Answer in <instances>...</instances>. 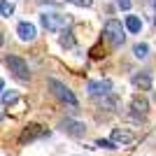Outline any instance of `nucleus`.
<instances>
[{
    "label": "nucleus",
    "instance_id": "nucleus-1",
    "mask_svg": "<svg viewBox=\"0 0 156 156\" xmlns=\"http://www.w3.org/2000/svg\"><path fill=\"white\" fill-rule=\"evenodd\" d=\"M103 37L110 47H121L126 40V26H121L119 19H107L103 28Z\"/></svg>",
    "mask_w": 156,
    "mask_h": 156
},
{
    "label": "nucleus",
    "instance_id": "nucleus-2",
    "mask_svg": "<svg viewBox=\"0 0 156 156\" xmlns=\"http://www.w3.org/2000/svg\"><path fill=\"white\" fill-rule=\"evenodd\" d=\"M47 86H49V91L54 93V96L58 98L61 103H65V105H70V107H75V110H77V98H75V93L70 91V89H68V86L63 84V82H58V79H49V82H47Z\"/></svg>",
    "mask_w": 156,
    "mask_h": 156
},
{
    "label": "nucleus",
    "instance_id": "nucleus-3",
    "mask_svg": "<svg viewBox=\"0 0 156 156\" xmlns=\"http://www.w3.org/2000/svg\"><path fill=\"white\" fill-rule=\"evenodd\" d=\"M5 65L9 68V72H12L16 79H21V82H28V79H30V68H28V63L21 58V56H16V54L5 56Z\"/></svg>",
    "mask_w": 156,
    "mask_h": 156
},
{
    "label": "nucleus",
    "instance_id": "nucleus-4",
    "mask_svg": "<svg viewBox=\"0 0 156 156\" xmlns=\"http://www.w3.org/2000/svg\"><path fill=\"white\" fill-rule=\"evenodd\" d=\"M40 21H42V26L47 28V30L51 33H61L68 23H70V19H68V14H54V12H44L42 16H40Z\"/></svg>",
    "mask_w": 156,
    "mask_h": 156
},
{
    "label": "nucleus",
    "instance_id": "nucleus-5",
    "mask_svg": "<svg viewBox=\"0 0 156 156\" xmlns=\"http://www.w3.org/2000/svg\"><path fill=\"white\" fill-rule=\"evenodd\" d=\"M49 135V130L44 128V126L40 124H28L26 128H23V133L19 135V142L26 144V142H35V140H40V137H47Z\"/></svg>",
    "mask_w": 156,
    "mask_h": 156
},
{
    "label": "nucleus",
    "instance_id": "nucleus-6",
    "mask_svg": "<svg viewBox=\"0 0 156 156\" xmlns=\"http://www.w3.org/2000/svg\"><path fill=\"white\" fill-rule=\"evenodd\" d=\"M147 114H149V100L144 96H135L130 100V117L135 121H144Z\"/></svg>",
    "mask_w": 156,
    "mask_h": 156
},
{
    "label": "nucleus",
    "instance_id": "nucleus-7",
    "mask_svg": "<svg viewBox=\"0 0 156 156\" xmlns=\"http://www.w3.org/2000/svg\"><path fill=\"white\" fill-rule=\"evenodd\" d=\"M86 89H89V96L91 98H105L112 93V82L110 79H91L86 84Z\"/></svg>",
    "mask_w": 156,
    "mask_h": 156
},
{
    "label": "nucleus",
    "instance_id": "nucleus-8",
    "mask_svg": "<svg viewBox=\"0 0 156 156\" xmlns=\"http://www.w3.org/2000/svg\"><path fill=\"white\" fill-rule=\"evenodd\" d=\"M58 128L63 133H68V135H72V137H84V133H86V126L82 121H77V119H70V117L61 119Z\"/></svg>",
    "mask_w": 156,
    "mask_h": 156
},
{
    "label": "nucleus",
    "instance_id": "nucleus-9",
    "mask_svg": "<svg viewBox=\"0 0 156 156\" xmlns=\"http://www.w3.org/2000/svg\"><path fill=\"white\" fill-rule=\"evenodd\" d=\"M16 35H19L21 42H33L35 35H37V28L33 26L30 21H19V26H16Z\"/></svg>",
    "mask_w": 156,
    "mask_h": 156
},
{
    "label": "nucleus",
    "instance_id": "nucleus-10",
    "mask_svg": "<svg viewBox=\"0 0 156 156\" xmlns=\"http://www.w3.org/2000/svg\"><path fill=\"white\" fill-rule=\"evenodd\" d=\"M110 140L114 144H121V147H124V144H133L135 142V135H133V133H128V130H124V128H114L112 130V135H110Z\"/></svg>",
    "mask_w": 156,
    "mask_h": 156
},
{
    "label": "nucleus",
    "instance_id": "nucleus-11",
    "mask_svg": "<svg viewBox=\"0 0 156 156\" xmlns=\"http://www.w3.org/2000/svg\"><path fill=\"white\" fill-rule=\"evenodd\" d=\"M133 86H137L140 91H149L151 89V72L149 70H140L137 75H133Z\"/></svg>",
    "mask_w": 156,
    "mask_h": 156
},
{
    "label": "nucleus",
    "instance_id": "nucleus-12",
    "mask_svg": "<svg viewBox=\"0 0 156 156\" xmlns=\"http://www.w3.org/2000/svg\"><path fill=\"white\" fill-rule=\"evenodd\" d=\"M124 26L128 33H140L142 30V21H140V16H135V14H128L124 21Z\"/></svg>",
    "mask_w": 156,
    "mask_h": 156
},
{
    "label": "nucleus",
    "instance_id": "nucleus-13",
    "mask_svg": "<svg viewBox=\"0 0 156 156\" xmlns=\"http://www.w3.org/2000/svg\"><path fill=\"white\" fill-rule=\"evenodd\" d=\"M100 107L103 110H107V112H114L119 107V98L114 96V93H110V96H105V98H100Z\"/></svg>",
    "mask_w": 156,
    "mask_h": 156
},
{
    "label": "nucleus",
    "instance_id": "nucleus-14",
    "mask_svg": "<svg viewBox=\"0 0 156 156\" xmlns=\"http://www.w3.org/2000/svg\"><path fill=\"white\" fill-rule=\"evenodd\" d=\"M58 42H61V47H65V49H75V37H72L70 28H63V30H61Z\"/></svg>",
    "mask_w": 156,
    "mask_h": 156
},
{
    "label": "nucleus",
    "instance_id": "nucleus-15",
    "mask_svg": "<svg viewBox=\"0 0 156 156\" xmlns=\"http://www.w3.org/2000/svg\"><path fill=\"white\" fill-rule=\"evenodd\" d=\"M133 56H135V58H147V56H149V44H144V42L133 44Z\"/></svg>",
    "mask_w": 156,
    "mask_h": 156
},
{
    "label": "nucleus",
    "instance_id": "nucleus-16",
    "mask_svg": "<svg viewBox=\"0 0 156 156\" xmlns=\"http://www.w3.org/2000/svg\"><path fill=\"white\" fill-rule=\"evenodd\" d=\"M14 14V5L9 0H0V16H12Z\"/></svg>",
    "mask_w": 156,
    "mask_h": 156
},
{
    "label": "nucleus",
    "instance_id": "nucleus-17",
    "mask_svg": "<svg viewBox=\"0 0 156 156\" xmlns=\"http://www.w3.org/2000/svg\"><path fill=\"white\" fill-rule=\"evenodd\" d=\"M98 147H105V149H117V144L112 142V140H98Z\"/></svg>",
    "mask_w": 156,
    "mask_h": 156
},
{
    "label": "nucleus",
    "instance_id": "nucleus-18",
    "mask_svg": "<svg viewBox=\"0 0 156 156\" xmlns=\"http://www.w3.org/2000/svg\"><path fill=\"white\" fill-rule=\"evenodd\" d=\"M14 100H16V91H9V93H5V96H2V103H5V105L14 103Z\"/></svg>",
    "mask_w": 156,
    "mask_h": 156
},
{
    "label": "nucleus",
    "instance_id": "nucleus-19",
    "mask_svg": "<svg viewBox=\"0 0 156 156\" xmlns=\"http://www.w3.org/2000/svg\"><path fill=\"white\" fill-rule=\"evenodd\" d=\"M68 2H72V5H77V7H91L93 5V0H68Z\"/></svg>",
    "mask_w": 156,
    "mask_h": 156
},
{
    "label": "nucleus",
    "instance_id": "nucleus-20",
    "mask_svg": "<svg viewBox=\"0 0 156 156\" xmlns=\"http://www.w3.org/2000/svg\"><path fill=\"white\" fill-rule=\"evenodd\" d=\"M117 7H119V9H124V12H128V9H130V0H117Z\"/></svg>",
    "mask_w": 156,
    "mask_h": 156
},
{
    "label": "nucleus",
    "instance_id": "nucleus-21",
    "mask_svg": "<svg viewBox=\"0 0 156 156\" xmlns=\"http://www.w3.org/2000/svg\"><path fill=\"white\" fill-rule=\"evenodd\" d=\"M2 89H5V82H2V79H0V93H2Z\"/></svg>",
    "mask_w": 156,
    "mask_h": 156
},
{
    "label": "nucleus",
    "instance_id": "nucleus-22",
    "mask_svg": "<svg viewBox=\"0 0 156 156\" xmlns=\"http://www.w3.org/2000/svg\"><path fill=\"white\" fill-rule=\"evenodd\" d=\"M2 42H5V35H2V33H0V47H2Z\"/></svg>",
    "mask_w": 156,
    "mask_h": 156
},
{
    "label": "nucleus",
    "instance_id": "nucleus-23",
    "mask_svg": "<svg viewBox=\"0 0 156 156\" xmlns=\"http://www.w3.org/2000/svg\"><path fill=\"white\" fill-rule=\"evenodd\" d=\"M154 7H156V0H154Z\"/></svg>",
    "mask_w": 156,
    "mask_h": 156
}]
</instances>
